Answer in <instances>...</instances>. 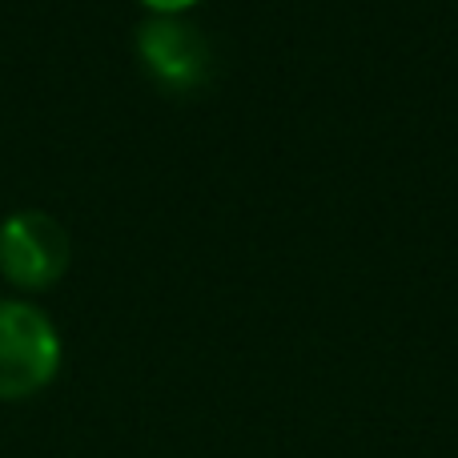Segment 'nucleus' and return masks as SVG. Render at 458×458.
<instances>
[{
    "instance_id": "3",
    "label": "nucleus",
    "mask_w": 458,
    "mask_h": 458,
    "mask_svg": "<svg viewBox=\"0 0 458 458\" xmlns=\"http://www.w3.org/2000/svg\"><path fill=\"white\" fill-rule=\"evenodd\" d=\"M137 56L149 69L157 85L174 89V93H190V89L206 85L214 72V45L193 21L182 16H161L153 13L149 21L137 29Z\"/></svg>"
},
{
    "instance_id": "2",
    "label": "nucleus",
    "mask_w": 458,
    "mask_h": 458,
    "mask_svg": "<svg viewBox=\"0 0 458 458\" xmlns=\"http://www.w3.org/2000/svg\"><path fill=\"white\" fill-rule=\"evenodd\" d=\"M69 229L45 209H16L0 222V274L16 290H48L69 269Z\"/></svg>"
},
{
    "instance_id": "4",
    "label": "nucleus",
    "mask_w": 458,
    "mask_h": 458,
    "mask_svg": "<svg viewBox=\"0 0 458 458\" xmlns=\"http://www.w3.org/2000/svg\"><path fill=\"white\" fill-rule=\"evenodd\" d=\"M145 8H153V13H161V16H182L185 8H193L198 0H141Z\"/></svg>"
},
{
    "instance_id": "1",
    "label": "nucleus",
    "mask_w": 458,
    "mask_h": 458,
    "mask_svg": "<svg viewBox=\"0 0 458 458\" xmlns=\"http://www.w3.org/2000/svg\"><path fill=\"white\" fill-rule=\"evenodd\" d=\"M61 370V334L53 318L24 298H0V398H32Z\"/></svg>"
}]
</instances>
